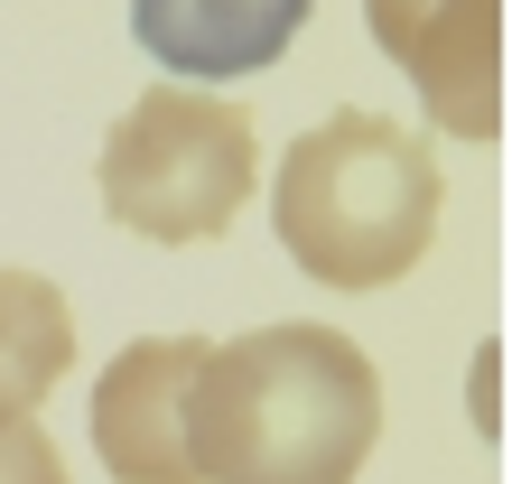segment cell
Instances as JSON below:
<instances>
[{"label":"cell","mask_w":512,"mask_h":484,"mask_svg":"<svg viewBox=\"0 0 512 484\" xmlns=\"http://www.w3.org/2000/svg\"><path fill=\"white\" fill-rule=\"evenodd\" d=\"M382 447V373L345 326H252L205 345L187 391L196 484H354Z\"/></svg>","instance_id":"obj_1"},{"label":"cell","mask_w":512,"mask_h":484,"mask_svg":"<svg viewBox=\"0 0 512 484\" xmlns=\"http://www.w3.org/2000/svg\"><path fill=\"white\" fill-rule=\"evenodd\" d=\"M364 28L410 75L429 131L457 149L503 140V0H364Z\"/></svg>","instance_id":"obj_4"},{"label":"cell","mask_w":512,"mask_h":484,"mask_svg":"<svg viewBox=\"0 0 512 484\" xmlns=\"http://www.w3.org/2000/svg\"><path fill=\"white\" fill-rule=\"evenodd\" d=\"M205 373V336H140L94 373V457L112 484H196L187 391Z\"/></svg>","instance_id":"obj_5"},{"label":"cell","mask_w":512,"mask_h":484,"mask_svg":"<svg viewBox=\"0 0 512 484\" xmlns=\"http://www.w3.org/2000/svg\"><path fill=\"white\" fill-rule=\"evenodd\" d=\"M261 177V140L252 112L215 94V84H149V94L103 131L94 187L103 215L140 233V242H215L233 233Z\"/></svg>","instance_id":"obj_3"},{"label":"cell","mask_w":512,"mask_h":484,"mask_svg":"<svg viewBox=\"0 0 512 484\" xmlns=\"http://www.w3.org/2000/svg\"><path fill=\"white\" fill-rule=\"evenodd\" d=\"M438 205H447L438 149L419 131H401V121L364 112V103H345L317 131H298L280 177H270L280 252L317 289H345V298L410 280L419 252L438 242Z\"/></svg>","instance_id":"obj_2"},{"label":"cell","mask_w":512,"mask_h":484,"mask_svg":"<svg viewBox=\"0 0 512 484\" xmlns=\"http://www.w3.org/2000/svg\"><path fill=\"white\" fill-rule=\"evenodd\" d=\"M75 373V308L38 270H0V419H38V401Z\"/></svg>","instance_id":"obj_7"},{"label":"cell","mask_w":512,"mask_h":484,"mask_svg":"<svg viewBox=\"0 0 512 484\" xmlns=\"http://www.w3.org/2000/svg\"><path fill=\"white\" fill-rule=\"evenodd\" d=\"M0 484H66V457L38 419H0Z\"/></svg>","instance_id":"obj_8"},{"label":"cell","mask_w":512,"mask_h":484,"mask_svg":"<svg viewBox=\"0 0 512 484\" xmlns=\"http://www.w3.org/2000/svg\"><path fill=\"white\" fill-rule=\"evenodd\" d=\"M317 0H131V38L159 56V75L233 84L298 47Z\"/></svg>","instance_id":"obj_6"}]
</instances>
